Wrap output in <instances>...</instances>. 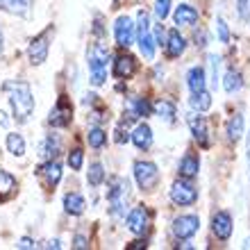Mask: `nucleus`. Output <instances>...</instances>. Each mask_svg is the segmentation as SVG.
I'll use <instances>...</instances> for the list:
<instances>
[{"instance_id":"2eb2a0df","label":"nucleus","mask_w":250,"mask_h":250,"mask_svg":"<svg viewBox=\"0 0 250 250\" xmlns=\"http://www.w3.org/2000/svg\"><path fill=\"white\" fill-rule=\"evenodd\" d=\"M137 73V60L130 55H119L114 62V75L119 80H130Z\"/></svg>"},{"instance_id":"f8f14e48","label":"nucleus","mask_w":250,"mask_h":250,"mask_svg":"<svg viewBox=\"0 0 250 250\" xmlns=\"http://www.w3.org/2000/svg\"><path fill=\"white\" fill-rule=\"evenodd\" d=\"M37 175L43 180V185L48 189H55V185L62 180V166L57 159H46V164H41L37 168Z\"/></svg>"},{"instance_id":"393cba45","label":"nucleus","mask_w":250,"mask_h":250,"mask_svg":"<svg viewBox=\"0 0 250 250\" xmlns=\"http://www.w3.org/2000/svg\"><path fill=\"white\" fill-rule=\"evenodd\" d=\"M198 171H200V159L196 155L187 152L185 157H182V162H180V175L189 180V178H196Z\"/></svg>"},{"instance_id":"cd10ccee","label":"nucleus","mask_w":250,"mask_h":250,"mask_svg":"<svg viewBox=\"0 0 250 250\" xmlns=\"http://www.w3.org/2000/svg\"><path fill=\"white\" fill-rule=\"evenodd\" d=\"M7 150L12 152L14 157H23L25 155V139L12 132V134H7Z\"/></svg>"},{"instance_id":"9b49d317","label":"nucleus","mask_w":250,"mask_h":250,"mask_svg":"<svg viewBox=\"0 0 250 250\" xmlns=\"http://www.w3.org/2000/svg\"><path fill=\"white\" fill-rule=\"evenodd\" d=\"M187 123H189L191 134H193V139H196L198 144L203 146V148H209V127H207L205 116H200V112H198V114H189Z\"/></svg>"},{"instance_id":"7c9ffc66","label":"nucleus","mask_w":250,"mask_h":250,"mask_svg":"<svg viewBox=\"0 0 250 250\" xmlns=\"http://www.w3.org/2000/svg\"><path fill=\"white\" fill-rule=\"evenodd\" d=\"M152 107L148 105V100L146 98H134L130 100V116L127 119H139V116H148L150 114Z\"/></svg>"},{"instance_id":"79ce46f5","label":"nucleus","mask_w":250,"mask_h":250,"mask_svg":"<svg viewBox=\"0 0 250 250\" xmlns=\"http://www.w3.org/2000/svg\"><path fill=\"white\" fill-rule=\"evenodd\" d=\"M196 43H198V46H205V32H203V30H198V32H196Z\"/></svg>"},{"instance_id":"f257e3e1","label":"nucleus","mask_w":250,"mask_h":250,"mask_svg":"<svg viewBox=\"0 0 250 250\" xmlns=\"http://www.w3.org/2000/svg\"><path fill=\"white\" fill-rule=\"evenodd\" d=\"M2 89L9 96V105H12L16 123H27L34 112V96L30 84L25 80H9V82H5Z\"/></svg>"},{"instance_id":"dca6fc26","label":"nucleus","mask_w":250,"mask_h":250,"mask_svg":"<svg viewBox=\"0 0 250 250\" xmlns=\"http://www.w3.org/2000/svg\"><path fill=\"white\" fill-rule=\"evenodd\" d=\"M166 55L171 57V60H178L180 55L185 53V48H187V41L185 37L178 32V30H171V32L166 34Z\"/></svg>"},{"instance_id":"0eeeda50","label":"nucleus","mask_w":250,"mask_h":250,"mask_svg":"<svg viewBox=\"0 0 250 250\" xmlns=\"http://www.w3.org/2000/svg\"><path fill=\"white\" fill-rule=\"evenodd\" d=\"M71 119H73V105L71 100L66 98V96H60L55 107L50 109V116H48V123L53 125V127H66V125H71Z\"/></svg>"},{"instance_id":"6ab92c4d","label":"nucleus","mask_w":250,"mask_h":250,"mask_svg":"<svg viewBox=\"0 0 250 250\" xmlns=\"http://www.w3.org/2000/svg\"><path fill=\"white\" fill-rule=\"evenodd\" d=\"M152 112L157 114L164 123H173V121H175L178 109H175V103H171V100H166V98H159L157 103L152 105Z\"/></svg>"},{"instance_id":"ea45409f","label":"nucleus","mask_w":250,"mask_h":250,"mask_svg":"<svg viewBox=\"0 0 250 250\" xmlns=\"http://www.w3.org/2000/svg\"><path fill=\"white\" fill-rule=\"evenodd\" d=\"M73 248H89V244H86V239L82 234H78V237L73 239Z\"/></svg>"},{"instance_id":"f704fd0d","label":"nucleus","mask_w":250,"mask_h":250,"mask_svg":"<svg viewBox=\"0 0 250 250\" xmlns=\"http://www.w3.org/2000/svg\"><path fill=\"white\" fill-rule=\"evenodd\" d=\"M155 14L159 21H164L171 14V0H155Z\"/></svg>"},{"instance_id":"f03ea898","label":"nucleus","mask_w":250,"mask_h":250,"mask_svg":"<svg viewBox=\"0 0 250 250\" xmlns=\"http://www.w3.org/2000/svg\"><path fill=\"white\" fill-rule=\"evenodd\" d=\"M107 60H109V48L103 41H96L89 53H86V62H89V73H91V84L100 86L107 80Z\"/></svg>"},{"instance_id":"49530a36","label":"nucleus","mask_w":250,"mask_h":250,"mask_svg":"<svg viewBox=\"0 0 250 250\" xmlns=\"http://www.w3.org/2000/svg\"><path fill=\"white\" fill-rule=\"evenodd\" d=\"M2 43H5V41H2V30H0V55H2Z\"/></svg>"},{"instance_id":"c9c22d12","label":"nucleus","mask_w":250,"mask_h":250,"mask_svg":"<svg viewBox=\"0 0 250 250\" xmlns=\"http://www.w3.org/2000/svg\"><path fill=\"white\" fill-rule=\"evenodd\" d=\"M216 30H218V41L221 43H230V30L223 19H216Z\"/></svg>"},{"instance_id":"6e6552de","label":"nucleus","mask_w":250,"mask_h":250,"mask_svg":"<svg viewBox=\"0 0 250 250\" xmlns=\"http://www.w3.org/2000/svg\"><path fill=\"white\" fill-rule=\"evenodd\" d=\"M171 200L175 205H182V207L193 205L198 200V189L191 185V182H187V180H178V182L171 187Z\"/></svg>"},{"instance_id":"4468645a","label":"nucleus","mask_w":250,"mask_h":250,"mask_svg":"<svg viewBox=\"0 0 250 250\" xmlns=\"http://www.w3.org/2000/svg\"><path fill=\"white\" fill-rule=\"evenodd\" d=\"M127 230L134 232V234H144L146 228H148V209H146L144 205H139L134 209L127 214Z\"/></svg>"},{"instance_id":"72a5a7b5","label":"nucleus","mask_w":250,"mask_h":250,"mask_svg":"<svg viewBox=\"0 0 250 250\" xmlns=\"http://www.w3.org/2000/svg\"><path fill=\"white\" fill-rule=\"evenodd\" d=\"M82 164H84V152L80 150V148H75V150L68 152V166H71L73 171H80Z\"/></svg>"},{"instance_id":"aec40b11","label":"nucleus","mask_w":250,"mask_h":250,"mask_svg":"<svg viewBox=\"0 0 250 250\" xmlns=\"http://www.w3.org/2000/svg\"><path fill=\"white\" fill-rule=\"evenodd\" d=\"M16 187H19L16 178H14L9 171L0 168V203L7 200V198H12L14 193H16Z\"/></svg>"},{"instance_id":"20e7f679","label":"nucleus","mask_w":250,"mask_h":250,"mask_svg":"<svg viewBox=\"0 0 250 250\" xmlns=\"http://www.w3.org/2000/svg\"><path fill=\"white\" fill-rule=\"evenodd\" d=\"M53 25L46 27L41 34H37L32 41H30V46H27V60L32 66H41L43 62L48 60V53H50V39H53Z\"/></svg>"},{"instance_id":"4c0bfd02","label":"nucleus","mask_w":250,"mask_h":250,"mask_svg":"<svg viewBox=\"0 0 250 250\" xmlns=\"http://www.w3.org/2000/svg\"><path fill=\"white\" fill-rule=\"evenodd\" d=\"M130 139L132 137L127 134V127L123 130V125H119V127H116V144H127Z\"/></svg>"},{"instance_id":"b1692460","label":"nucleus","mask_w":250,"mask_h":250,"mask_svg":"<svg viewBox=\"0 0 250 250\" xmlns=\"http://www.w3.org/2000/svg\"><path fill=\"white\" fill-rule=\"evenodd\" d=\"M64 209H66V214H71V216H80V214L86 209V200L80 196V193H66Z\"/></svg>"},{"instance_id":"2f4dec72","label":"nucleus","mask_w":250,"mask_h":250,"mask_svg":"<svg viewBox=\"0 0 250 250\" xmlns=\"http://www.w3.org/2000/svg\"><path fill=\"white\" fill-rule=\"evenodd\" d=\"M86 141H89V146H91V148H96V150H98V148H103V146L107 144V132L103 130V127H98V125H96V127H91V130H89Z\"/></svg>"},{"instance_id":"423d86ee","label":"nucleus","mask_w":250,"mask_h":250,"mask_svg":"<svg viewBox=\"0 0 250 250\" xmlns=\"http://www.w3.org/2000/svg\"><path fill=\"white\" fill-rule=\"evenodd\" d=\"M134 180H137L139 189L150 191L157 187L159 182V171L152 162H137L134 164Z\"/></svg>"},{"instance_id":"7ed1b4c3","label":"nucleus","mask_w":250,"mask_h":250,"mask_svg":"<svg viewBox=\"0 0 250 250\" xmlns=\"http://www.w3.org/2000/svg\"><path fill=\"white\" fill-rule=\"evenodd\" d=\"M127 200H130V182L125 178H119V175L109 178V185H107V203H109L112 216H123L125 207H127Z\"/></svg>"},{"instance_id":"c756f323","label":"nucleus","mask_w":250,"mask_h":250,"mask_svg":"<svg viewBox=\"0 0 250 250\" xmlns=\"http://www.w3.org/2000/svg\"><path fill=\"white\" fill-rule=\"evenodd\" d=\"M86 182L91 187H100L105 182V168H103L100 162H93V164L89 166V171H86Z\"/></svg>"},{"instance_id":"a878e982","label":"nucleus","mask_w":250,"mask_h":250,"mask_svg":"<svg viewBox=\"0 0 250 250\" xmlns=\"http://www.w3.org/2000/svg\"><path fill=\"white\" fill-rule=\"evenodd\" d=\"M225 134H228V139H230L232 144H237L239 139L244 137V116H241V114H234V116L228 121Z\"/></svg>"},{"instance_id":"9d476101","label":"nucleus","mask_w":250,"mask_h":250,"mask_svg":"<svg viewBox=\"0 0 250 250\" xmlns=\"http://www.w3.org/2000/svg\"><path fill=\"white\" fill-rule=\"evenodd\" d=\"M198 230H200V218L193 216V214L178 216L173 221V234L178 239H191Z\"/></svg>"},{"instance_id":"5701e85b","label":"nucleus","mask_w":250,"mask_h":250,"mask_svg":"<svg viewBox=\"0 0 250 250\" xmlns=\"http://www.w3.org/2000/svg\"><path fill=\"white\" fill-rule=\"evenodd\" d=\"M60 146H62V141H60L57 134H48L39 146V155L43 159H55L57 157V152H60Z\"/></svg>"},{"instance_id":"ddd939ff","label":"nucleus","mask_w":250,"mask_h":250,"mask_svg":"<svg viewBox=\"0 0 250 250\" xmlns=\"http://www.w3.org/2000/svg\"><path fill=\"white\" fill-rule=\"evenodd\" d=\"M211 232L221 241H228L232 237V216L228 211H216L214 214V218H211Z\"/></svg>"},{"instance_id":"c85d7f7f","label":"nucleus","mask_w":250,"mask_h":250,"mask_svg":"<svg viewBox=\"0 0 250 250\" xmlns=\"http://www.w3.org/2000/svg\"><path fill=\"white\" fill-rule=\"evenodd\" d=\"M241 86H244L241 73L234 71V68L225 73V80H223V89H225V91H228V93H237L239 89H241Z\"/></svg>"},{"instance_id":"412c9836","label":"nucleus","mask_w":250,"mask_h":250,"mask_svg":"<svg viewBox=\"0 0 250 250\" xmlns=\"http://www.w3.org/2000/svg\"><path fill=\"white\" fill-rule=\"evenodd\" d=\"M173 19H175V25H196L198 12L191 5H180V7H175Z\"/></svg>"},{"instance_id":"58836bf2","label":"nucleus","mask_w":250,"mask_h":250,"mask_svg":"<svg viewBox=\"0 0 250 250\" xmlns=\"http://www.w3.org/2000/svg\"><path fill=\"white\" fill-rule=\"evenodd\" d=\"M152 37H155V43H157V46H166V34H164V27L162 25H157L155 27V34H152Z\"/></svg>"},{"instance_id":"37998d69","label":"nucleus","mask_w":250,"mask_h":250,"mask_svg":"<svg viewBox=\"0 0 250 250\" xmlns=\"http://www.w3.org/2000/svg\"><path fill=\"white\" fill-rule=\"evenodd\" d=\"M0 125H2V127H7V125H9V119L5 116V112H0Z\"/></svg>"},{"instance_id":"e433bc0d","label":"nucleus","mask_w":250,"mask_h":250,"mask_svg":"<svg viewBox=\"0 0 250 250\" xmlns=\"http://www.w3.org/2000/svg\"><path fill=\"white\" fill-rule=\"evenodd\" d=\"M237 5H239V16L246 23H250V0H237Z\"/></svg>"},{"instance_id":"4be33fe9","label":"nucleus","mask_w":250,"mask_h":250,"mask_svg":"<svg viewBox=\"0 0 250 250\" xmlns=\"http://www.w3.org/2000/svg\"><path fill=\"white\" fill-rule=\"evenodd\" d=\"M187 84H189L191 93L203 91L205 84H207V75H205V68H200V66H193V68H189V73H187Z\"/></svg>"},{"instance_id":"39448f33","label":"nucleus","mask_w":250,"mask_h":250,"mask_svg":"<svg viewBox=\"0 0 250 250\" xmlns=\"http://www.w3.org/2000/svg\"><path fill=\"white\" fill-rule=\"evenodd\" d=\"M137 41H139V50L144 55L146 60H152L155 57V37H152V30H150V19L148 14L141 9L137 14Z\"/></svg>"},{"instance_id":"f3484780","label":"nucleus","mask_w":250,"mask_h":250,"mask_svg":"<svg viewBox=\"0 0 250 250\" xmlns=\"http://www.w3.org/2000/svg\"><path fill=\"white\" fill-rule=\"evenodd\" d=\"M132 144L137 146L139 150H148L152 146V130L148 123H139L132 132Z\"/></svg>"},{"instance_id":"de8ad7c7","label":"nucleus","mask_w":250,"mask_h":250,"mask_svg":"<svg viewBox=\"0 0 250 250\" xmlns=\"http://www.w3.org/2000/svg\"><path fill=\"white\" fill-rule=\"evenodd\" d=\"M246 150H248V162H250V132H248V148Z\"/></svg>"},{"instance_id":"a18cd8bd","label":"nucleus","mask_w":250,"mask_h":250,"mask_svg":"<svg viewBox=\"0 0 250 250\" xmlns=\"http://www.w3.org/2000/svg\"><path fill=\"white\" fill-rule=\"evenodd\" d=\"M130 248H146V241H134Z\"/></svg>"},{"instance_id":"bb28decb","label":"nucleus","mask_w":250,"mask_h":250,"mask_svg":"<svg viewBox=\"0 0 250 250\" xmlns=\"http://www.w3.org/2000/svg\"><path fill=\"white\" fill-rule=\"evenodd\" d=\"M191 109H193V112H207V109H209L211 107V93L207 91V89H203V91H196L193 93V96H191Z\"/></svg>"},{"instance_id":"09e8293b","label":"nucleus","mask_w":250,"mask_h":250,"mask_svg":"<svg viewBox=\"0 0 250 250\" xmlns=\"http://www.w3.org/2000/svg\"><path fill=\"white\" fill-rule=\"evenodd\" d=\"M244 248H250V239H248V241H246V244H244Z\"/></svg>"},{"instance_id":"a211bd4d","label":"nucleus","mask_w":250,"mask_h":250,"mask_svg":"<svg viewBox=\"0 0 250 250\" xmlns=\"http://www.w3.org/2000/svg\"><path fill=\"white\" fill-rule=\"evenodd\" d=\"M34 0H0V9L16 16H30Z\"/></svg>"},{"instance_id":"1a4fd4ad","label":"nucleus","mask_w":250,"mask_h":250,"mask_svg":"<svg viewBox=\"0 0 250 250\" xmlns=\"http://www.w3.org/2000/svg\"><path fill=\"white\" fill-rule=\"evenodd\" d=\"M134 30H137V25L132 23L130 16H119L116 23H114V37H116V43H119L121 48L132 46V41H134Z\"/></svg>"},{"instance_id":"a19ab883","label":"nucleus","mask_w":250,"mask_h":250,"mask_svg":"<svg viewBox=\"0 0 250 250\" xmlns=\"http://www.w3.org/2000/svg\"><path fill=\"white\" fill-rule=\"evenodd\" d=\"M19 248H34V241L32 239H27V237H23L19 241Z\"/></svg>"},{"instance_id":"473e14b6","label":"nucleus","mask_w":250,"mask_h":250,"mask_svg":"<svg viewBox=\"0 0 250 250\" xmlns=\"http://www.w3.org/2000/svg\"><path fill=\"white\" fill-rule=\"evenodd\" d=\"M207 62H209V82H211V89L218 86V68H221V57L218 55H207Z\"/></svg>"},{"instance_id":"c03bdc74","label":"nucleus","mask_w":250,"mask_h":250,"mask_svg":"<svg viewBox=\"0 0 250 250\" xmlns=\"http://www.w3.org/2000/svg\"><path fill=\"white\" fill-rule=\"evenodd\" d=\"M46 248H60V241H57V239H55V241H48Z\"/></svg>"}]
</instances>
